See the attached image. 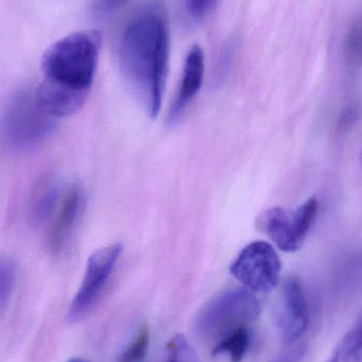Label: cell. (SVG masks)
<instances>
[{
    "label": "cell",
    "mask_w": 362,
    "mask_h": 362,
    "mask_svg": "<svg viewBox=\"0 0 362 362\" xmlns=\"http://www.w3.org/2000/svg\"><path fill=\"white\" fill-rule=\"evenodd\" d=\"M122 251V245L112 244L99 249L89 257L82 285L68 310L70 322L82 320L93 310L101 297Z\"/></svg>",
    "instance_id": "52a82bcc"
},
{
    "label": "cell",
    "mask_w": 362,
    "mask_h": 362,
    "mask_svg": "<svg viewBox=\"0 0 362 362\" xmlns=\"http://www.w3.org/2000/svg\"><path fill=\"white\" fill-rule=\"evenodd\" d=\"M310 305L303 286L297 279H289L283 287L281 329L287 344L297 341L310 325Z\"/></svg>",
    "instance_id": "ba28073f"
},
{
    "label": "cell",
    "mask_w": 362,
    "mask_h": 362,
    "mask_svg": "<svg viewBox=\"0 0 362 362\" xmlns=\"http://www.w3.org/2000/svg\"><path fill=\"white\" fill-rule=\"evenodd\" d=\"M318 200L310 198L295 210L268 209L257 219L259 229L284 252H296L305 242L318 214Z\"/></svg>",
    "instance_id": "5b68a950"
},
{
    "label": "cell",
    "mask_w": 362,
    "mask_h": 362,
    "mask_svg": "<svg viewBox=\"0 0 362 362\" xmlns=\"http://www.w3.org/2000/svg\"><path fill=\"white\" fill-rule=\"evenodd\" d=\"M344 54L350 65L362 66V12L355 17L346 32Z\"/></svg>",
    "instance_id": "5bb4252c"
},
{
    "label": "cell",
    "mask_w": 362,
    "mask_h": 362,
    "mask_svg": "<svg viewBox=\"0 0 362 362\" xmlns=\"http://www.w3.org/2000/svg\"><path fill=\"white\" fill-rule=\"evenodd\" d=\"M68 362H88L86 361H83V359H71V361Z\"/></svg>",
    "instance_id": "44dd1931"
},
{
    "label": "cell",
    "mask_w": 362,
    "mask_h": 362,
    "mask_svg": "<svg viewBox=\"0 0 362 362\" xmlns=\"http://www.w3.org/2000/svg\"><path fill=\"white\" fill-rule=\"evenodd\" d=\"M82 206V192L76 185L70 187L62 202L59 214L48 234V248L57 255L61 252L66 240L69 238Z\"/></svg>",
    "instance_id": "30bf717a"
},
{
    "label": "cell",
    "mask_w": 362,
    "mask_h": 362,
    "mask_svg": "<svg viewBox=\"0 0 362 362\" xmlns=\"http://www.w3.org/2000/svg\"><path fill=\"white\" fill-rule=\"evenodd\" d=\"M61 185L57 177L44 175L36 181L30 196L29 216L34 225H42L52 215L59 197Z\"/></svg>",
    "instance_id": "8fae6325"
},
{
    "label": "cell",
    "mask_w": 362,
    "mask_h": 362,
    "mask_svg": "<svg viewBox=\"0 0 362 362\" xmlns=\"http://www.w3.org/2000/svg\"><path fill=\"white\" fill-rule=\"evenodd\" d=\"M101 46V33L86 30L57 40L45 52V80L40 85L57 107L69 112L83 107L93 86Z\"/></svg>",
    "instance_id": "7a4b0ae2"
},
{
    "label": "cell",
    "mask_w": 362,
    "mask_h": 362,
    "mask_svg": "<svg viewBox=\"0 0 362 362\" xmlns=\"http://www.w3.org/2000/svg\"><path fill=\"white\" fill-rule=\"evenodd\" d=\"M261 302L247 289L226 291L209 302L200 312L196 329L202 338L221 341L229 334L257 319Z\"/></svg>",
    "instance_id": "3957f363"
},
{
    "label": "cell",
    "mask_w": 362,
    "mask_h": 362,
    "mask_svg": "<svg viewBox=\"0 0 362 362\" xmlns=\"http://www.w3.org/2000/svg\"><path fill=\"white\" fill-rule=\"evenodd\" d=\"M165 362H197L195 351L185 336L177 335L170 340Z\"/></svg>",
    "instance_id": "e0dca14e"
},
{
    "label": "cell",
    "mask_w": 362,
    "mask_h": 362,
    "mask_svg": "<svg viewBox=\"0 0 362 362\" xmlns=\"http://www.w3.org/2000/svg\"><path fill=\"white\" fill-rule=\"evenodd\" d=\"M127 0H95V12L102 16L110 15L118 10Z\"/></svg>",
    "instance_id": "d6986e66"
},
{
    "label": "cell",
    "mask_w": 362,
    "mask_h": 362,
    "mask_svg": "<svg viewBox=\"0 0 362 362\" xmlns=\"http://www.w3.org/2000/svg\"><path fill=\"white\" fill-rule=\"evenodd\" d=\"M16 283V268L11 259L0 257V315L10 303Z\"/></svg>",
    "instance_id": "9a60e30c"
},
{
    "label": "cell",
    "mask_w": 362,
    "mask_h": 362,
    "mask_svg": "<svg viewBox=\"0 0 362 362\" xmlns=\"http://www.w3.org/2000/svg\"><path fill=\"white\" fill-rule=\"evenodd\" d=\"M54 127V118L36 102L34 93L21 91L8 102L4 118L2 134L14 148H31L40 144Z\"/></svg>",
    "instance_id": "277c9868"
},
{
    "label": "cell",
    "mask_w": 362,
    "mask_h": 362,
    "mask_svg": "<svg viewBox=\"0 0 362 362\" xmlns=\"http://www.w3.org/2000/svg\"><path fill=\"white\" fill-rule=\"evenodd\" d=\"M249 346L250 334L247 327H240L217 342L213 354H227L232 362H240L248 352Z\"/></svg>",
    "instance_id": "4fadbf2b"
},
{
    "label": "cell",
    "mask_w": 362,
    "mask_h": 362,
    "mask_svg": "<svg viewBox=\"0 0 362 362\" xmlns=\"http://www.w3.org/2000/svg\"><path fill=\"white\" fill-rule=\"evenodd\" d=\"M281 268L280 257L272 245L253 242L240 251L230 272L253 293H269L278 285Z\"/></svg>",
    "instance_id": "8992f818"
},
{
    "label": "cell",
    "mask_w": 362,
    "mask_h": 362,
    "mask_svg": "<svg viewBox=\"0 0 362 362\" xmlns=\"http://www.w3.org/2000/svg\"><path fill=\"white\" fill-rule=\"evenodd\" d=\"M150 346V332L146 327L138 332L133 341L123 351L119 362H141L146 358Z\"/></svg>",
    "instance_id": "2e32d148"
},
{
    "label": "cell",
    "mask_w": 362,
    "mask_h": 362,
    "mask_svg": "<svg viewBox=\"0 0 362 362\" xmlns=\"http://www.w3.org/2000/svg\"><path fill=\"white\" fill-rule=\"evenodd\" d=\"M204 76V53L199 45H194L185 57L182 80L174 103L170 110L169 120L180 118L202 85Z\"/></svg>",
    "instance_id": "9c48e42d"
},
{
    "label": "cell",
    "mask_w": 362,
    "mask_h": 362,
    "mask_svg": "<svg viewBox=\"0 0 362 362\" xmlns=\"http://www.w3.org/2000/svg\"><path fill=\"white\" fill-rule=\"evenodd\" d=\"M362 359V318L342 338L325 362H359Z\"/></svg>",
    "instance_id": "7c38bea8"
},
{
    "label": "cell",
    "mask_w": 362,
    "mask_h": 362,
    "mask_svg": "<svg viewBox=\"0 0 362 362\" xmlns=\"http://www.w3.org/2000/svg\"><path fill=\"white\" fill-rule=\"evenodd\" d=\"M305 354L306 346H299L283 353L272 362H301Z\"/></svg>",
    "instance_id": "ffe728a7"
},
{
    "label": "cell",
    "mask_w": 362,
    "mask_h": 362,
    "mask_svg": "<svg viewBox=\"0 0 362 362\" xmlns=\"http://www.w3.org/2000/svg\"><path fill=\"white\" fill-rule=\"evenodd\" d=\"M189 14L196 21H202L212 12L218 0H185Z\"/></svg>",
    "instance_id": "ac0fdd59"
},
{
    "label": "cell",
    "mask_w": 362,
    "mask_h": 362,
    "mask_svg": "<svg viewBox=\"0 0 362 362\" xmlns=\"http://www.w3.org/2000/svg\"><path fill=\"white\" fill-rule=\"evenodd\" d=\"M170 35L163 6L144 8L129 21L120 42L121 67L153 118L160 112L169 66Z\"/></svg>",
    "instance_id": "6da1fadb"
}]
</instances>
